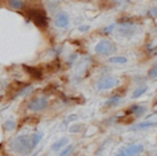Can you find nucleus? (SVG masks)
Wrapping results in <instances>:
<instances>
[{
	"instance_id": "nucleus-15",
	"label": "nucleus",
	"mask_w": 157,
	"mask_h": 156,
	"mask_svg": "<svg viewBox=\"0 0 157 156\" xmlns=\"http://www.w3.org/2000/svg\"><path fill=\"white\" fill-rule=\"evenodd\" d=\"M120 102H121V98L118 97V96H113V97L109 98V99L107 100L105 104L109 107H115V106H117Z\"/></svg>"
},
{
	"instance_id": "nucleus-5",
	"label": "nucleus",
	"mask_w": 157,
	"mask_h": 156,
	"mask_svg": "<svg viewBox=\"0 0 157 156\" xmlns=\"http://www.w3.org/2000/svg\"><path fill=\"white\" fill-rule=\"evenodd\" d=\"M143 145L142 144H130L128 146L122 149L116 156H136L143 152Z\"/></svg>"
},
{
	"instance_id": "nucleus-18",
	"label": "nucleus",
	"mask_w": 157,
	"mask_h": 156,
	"mask_svg": "<svg viewBox=\"0 0 157 156\" xmlns=\"http://www.w3.org/2000/svg\"><path fill=\"white\" fill-rule=\"evenodd\" d=\"M148 76L150 78H157V66L153 67L152 69L148 71Z\"/></svg>"
},
{
	"instance_id": "nucleus-20",
	"label": "nucleus",
	"mask_w": 157,
	"mask_h": 156,
	"mask_svg": "<svg viewBox=\"0 0 157 156\" xmlns=\"http://www.w3.org/2000/svg\"><path fill=\"white\" fill-rule=\"evenodd\" d=\"M90 29V26H80L78 27V30L80 31H86Z\"/></svg>"
},
{
	"instance_id": "nucleus-3",
	"label": "nucleus",
	"mask_w": 157,
	"mask_h": 156,
	"mask_svg": "<svg viewBox=\"0 0 157 156\" xmlns=\"http://www.w3.org/2000/svg\"><path fill=\"white\" fill-rule=\"evenodd\" d=\"M115 51V45L111 41H108V40H101L95 46V52L98 55H102V56H108V55L114 53Z\"/></svg>"
},
{
	"instance_id": "nucleus-8",
	"label": "nucleus",
	"mask_w": 157,
	"mask_h": 156,
	"mask_svg": "<svg viewBox=\"0 0 157 156\" xmlns=\"http://www.w3.org/2000/svg\"><path fill=\"white\" fill-rule=\"evenodd\" d=\"M136 31V27L131 24H123L118 27L117 33H120V36L123 37H130L131 35H133Z\"/></svg>"
},
{
	"instance_id": "nucleus-7",
	"label": "nucleus",
	"mask_w": 157,
	"mask_h": 156,
	"mask_svg": "<svg viewBox=\"0 0 157 156\" xmlns=\"http://www.w3.org/2000/svg\"><path fill=\"white\" fill-rule=\"evenodd\" d=\"M55 25L59 28H65L69 25V15L66 12H59L55 18Z\"/></svg>"
},
{
	"instance_id": "nucleus-10",
	"label": "nucleus",
	"mask_w": 157,
	"mask_h": 156,
	"mask_svg": "<svg viewBox=\"0 0 157 156\" xmlns=\"http://www.w3.org/2000/svg\"><path fill=\"white\" fill-rule=\"evenodd\" d=\"M157 125V122H142V123H139L133 127V129H147V128L154 127V126Z\"/></svg>"
},
{
	"instance_id": "nucleus-17",
	"label": "nucleus",
	"mask_w": 157,
	"mask_h": 156,
	"mask_svg": "<svg viewBox=\"0 0 157 156\" xmlns=\"http://www.w3.org/2000/svg\"><path fill=\"white\" fill-rule=\"evenodd\" d=\"M15 126H16V124H15V122H13V121H7L5 123L6 129L12 130V129H14V128H15Z\"/></svg>"
},
{
	"instance_id": "nucleus-1",
	"label": "nucleus",
	"mask_w": 157,
	"mask_h": 156,
	"mask_svg": "<svg viewBox=\"0 0 157 156\" xmlns=\"http://www.w3.org/2000/svg\"><path fill=\"white\" fill-rule=\"evenodd\" d=\"M42 137H43V135H42L41 132L33 134V135H31V136H29V135L18 136L11 141L10 147H11L12 151H14L15 153L27 154V153H29L31 150L37 146L38 143L41 141Z\"/></svg>"
},
{
	"instance_id": "nucleus-19",
	"label": "nucleus",
	"mask_w": 157,
	"mask_h": 156,
	"mask_svg": "<svg viewBox=\"0 0 157 156\" xmlns=\"http://www.w3.org/2000/svg\"><path fill=\"white\" fill-rule=\"evenodd\" d=\"M150 14L154 18H157V7H154L153 9L150 10Z\"/></svg>"
},
{
	"instance_id": "nucleus-9",
	"label": "nucleus",
	"mask_w": 157,
	"mask_h": 156,
	"mask_svg": "<svg viewBox=\"0 0 157 156\" xmlns=\"http://www.w3.org/2000/svg\"><path fill=\"white\" fill-rule=\"evenodd\" d=\"M145 111H146L145 107L138 106V104H136V106H132L130 109H129V112L132 113V114H135V115H137V116H141V115L143 114Z\"/></svg>"
},
{
	"instance_id": "nucleus-21",
	"label": "nucleus",
	"mask_w": 157,
	"mask_h": 156,
	"mask_svg": "<svg viewBox=\"0 0 157 156\" xmlns=\"http://www.w3.org/2000/svg\"><path fill=\"white\" fill-rule=\"evenodd\" d=\"M114 27H115V24H114V25H110L109 27H107V28L105 29V31H111V30H113Z\"/></svg>"
},
{
	"instance_id": "nucleus-4",
	"label": "nucleus",
	"mask_w": 157,
	"mask_h": 156,
	"mask_svg": "<svg viewBox=\"0 0 157 156\" xmlns=\"http://www.w3.org/2000/svg\"><path fill=\"white\" fill-rule=\"evenodd\" d=\"M118 84V79L112 76H105L100 78V80L97 82V88L98 91H107L115 87Z\"/></svg>"
},
{
	"instance_id": "nucleus-2",
	"label": "nucleus",
	"mask_w": 157,
	"mask_h": 156,
	"mask_svg": "<svg viewBox=\"0 0 157 156\" xmlns=\"http://www.w3.org/2000/svg\"><path fill=\"white\" fill-rule=\"evenodd\" d=\"M27 14H28V18L35 23L36 26H38L39 28L45 29L48 27V15H46L45 11L42 9H30L27 11Z\"/></svg>"
},
{
	"instance_id": "nucleus-14",
	"label": "nucleus",
	"mask_w": 157,
	"mask_h": 156,
	"mask_svg": "<svg viewBox=\"0 0 157 156\" xmlns=\"http://www.w3.org/2000/svg\"><path fill=\"white\" fill-rule=\"evenodd\" d=\"M147 92V86H140L138 87V88H136L135 91H133L132 93V98H139L141 97V96H143L144 94Z\"/></svg>"
},
{
	"instance_id": "nucleus-6",
	"label": "nucleus",
	"mask_w": 157,
	"mask_h": 156,
	"mask_svg": "<svg viewBox=\"0 0 157 156\" xmlns=\"http://www.w3.org/2000/svg\"><path fill=\"white\" fill-rule=\"evenodd\" d=\"M48 101L45 97H37L35 99H33L29 103L28 108L31 111H42L44 109L48 108Z\"/></svg>"
},
{
	"instance_id": "nucleus-16",
	"label": "nucleus",
	"mask_w": 157,
	"mask_h": 156,
	"mask_svg": "<svg viewBox=\"0 0 157 156\" xmlns=\"http://www.w3.org/2000/svg\"><path fill=\"white\" fill-rule=\"evenodd\" d=\"M109 61L112 64H126L127 58L124 56H113L109 58Z\"/></svg>"
},
{
	"instance_id": "nucleus-11",
	"label": "nucleus",
	"mask_w": 157,
	"mask_h": 156,
	"mask_svg": "<svg viewBox=\"0 0 157 156\" xmlns=\"http://www.w3.org/2000/svg\"><path fill=\"white\" fill-rule=\"evenodd\" d=\"M8 5L13 10H21L24 7V2L22 0H8Z\"/></svg>"
},
{
	"instance_id": "nucleus-13",
	"label": "nucleus",
	"mask_w": 157,
	"mask_h": 156,
	"mask_svg": "<svg viewBox=\"0 0 157 156\" xmlns=\"http://www.w3.org/2000/svg\"><path fill=\"white\" fill-rule=\"evenodd\" d=\"M66 144H68V139L63 138V139H60V140H57L56 142L52 145V149L54 150V151H58V150L63 149Z\"/></svg>"
},
{
	"instance_id": "nucleus-12",
	"label": "nucleus",
	"mask_w": 157,
	"mask_h": 156,
	"mask_svg": "<svg viewBox=\"0 0 157 156\" xmlns=\"http://www.w3.org/2000/svg\"><path fill=\"white\" fill-rule=\"evenodd\" d=\"M25 69L27 70V71L29 72V74H30L31 76H33V78H36V79H41L42 78V73H41V71H40L38 68H36V67H29V66H26L25 67Z\"/></svg>"
}]
</instances>
